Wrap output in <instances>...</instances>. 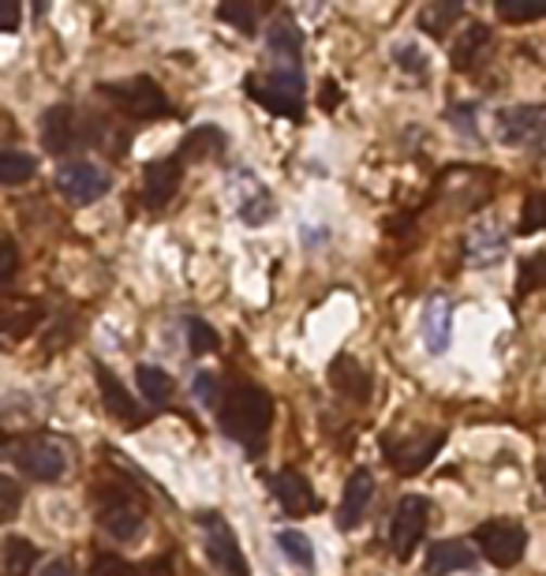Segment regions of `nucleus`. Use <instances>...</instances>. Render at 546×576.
I'll return each instance as SVG.
<instances>
[{"instance_id":"obj_34","label":"nucleus","mask_w":546,"mask_h":576,"mask_svg":"<svg viewBox=\"0 0 546 576\" xmlns=\"http://www.w3.org/2000/svg\"><path fill=\"white\" fill-rule=\"evenodd\" d=\"M191 393H195V401L203 404V409H217V412H221L225 389H221V378H217L214 371H199L195 383H191Z\"/></svg>"},{"instance_id":"obj_26","label":"nucleus","mask_w":546,"mask_h":576,"mask_svg":"<svg viewBox=\"0 0 546 576\" xmlns=\"http://www.w3.org/2000/svg\"><path fill=\"white\" fill-rule=\"evenodd\" d=\"M136 386H139L142 401H147L150 409H165V404L173 401V393H176V383H173V378L165 375L162 367H150V363L136 367Z\"/></svg>"},{"instance_id":"obj_19","label":"nucleus","mask_w":546,"mask_h":576,"mask_svg":"<svg viewBox=\"0 0 546 576\" xmlns=\"http://www.w3.org/2000/svg\"><path fill=\"white\" fill-rule=\"evenodd\" d=\"M475 562H479V554L465 543V539H442V543H434L431 550H427L423 573L427 576H453V573L475 569Z\"/></svg>"},{"instance_id":"obj_9","label":"nucleus","mask_w":546,"mask_h":576,"mask_svg":"<svg viewBox=\"0 0 546 576\" xmlns=\"http://www.w3.org/2000/svg\"><path fill=\"white\" fill-rule=\"evenodd\" d=\"M442 442H445L442 430H419V435H405V438H385L382 456L397 476H419V472L439 456Z\"/></svg>"},{"instance_id":"obj_30","label":"nucleus","mask_w":546,"mask_h":576,"mask_svg":"<svg viewBox=\"0 0 546 576\" xmlns=\"http://www.w3.org/2000/svg\"><path fill=\"white\" fill-rule=\"evenodd\" d=\"M237 214H240V222H243V225L258 228V225H266V222H274V217H277V202H274V195H270V191L258 188L255 195H251V199H243V202H240Z\"/></svg>"},{"instance_id":"obj_7","label":"nucleus","mask_w":546,"mask_h":576,"mask_svg":"<svg viewBox=\"0 0 546 576\" xmlns=\"http://www.w3.org/2000/svg\"><path fill=\"white\" fill-rule=\"evenodd\" d=\"M199 528H203V547L206 558L221 576H251L247 554L240 550L237 531L229 528L221 513H199Z\"/></svg>"},{"instance_id":"obj_4","label":"nucleus","mask_w":546,"mask_h":576,"mask_svg":"<svg viewBox=\"0 0 546 576\" xmlns=\"http://www.w3.org/2000/svg\"><path fill=\"white\" fill-rule=\"evenodd\" d=\"M94 516L113 539L131 543V539H139L142 524H147V505L131 487L109 483V487L94 490Z\"/></svg>"},{"instance_id":"obj_23","label":"nucleus","mask_w":546,"mask_h":576,"mask_svg":"<svg viewBox=\"0 0 546 576\" xmlns=\"http://www.w3.org/2000/svg\"><path fill=\"white\" fill-rule=\"evenodd\" d=\"M486 46H491V27H486V23H468V27L457 34V41H453V67H457V72H472L479 64V57L486 53Z\"/></svg>"},{"instance_id":"obj_36","label":"nucleus","mask_w":546,"mask_h":576,"mask_svg":"<svg viewBox=\"0 0 546 576\" xmlns=\"http://www.w3.org/2000/svg\"><path fill=\"white\" fill-rule=\"evenodd\" d=\"M20 505H23L20 479H15V476H0V521L12 524L15 516H20Z\"/></svg>"},{"instance_id":"obj_5","label":"nucleus","mask_w":546,"mask_h":576,"mask_svg":"<svg viewBox=\"0 0 546 576\" xmlns=\"http://www.w3.org/2000/svg\"><path fill=\"white\" fill-rule=\"evenodd\" d=\"M4 456L35 483H61L68 472V449L46 435H23V438H8Z\"/></svg>"},{"instance_id":"obj_27","label":"nucleus","mask_w":546,"mask_h":576,"mask_svg":"<svg viewBox=\"0 0 546 576\" xmlns=\"http://www.w3.org/2000/svg\"><path fill=\"white\" fill-rule=\"evenodd\" d=\"M38 547L27 536H8L4 539V576H30L38 565Z\"/></svg>"},{"instance_id":"obj_32","label":"nucleus","mask_w":546,"mask_h":576,"mask_svg":"<svg viewBox=\"0 0 546 576\" xmlns=\"http://www.w3.org/2000/svg\"><path fill=\"white\" fill-rule=\"evenodd\" d=\"M183 337H188L191 355H206V352H214L217 345H221L217 329L209 326V322H203V318H188V322H183Z\"/></svg>"},{"instance_id":"obj_44","label":"nucleus","mask_w":546,"mask_h":576,"mask_svg":"<svg viewBox=\"0 0 546 576\" xmlns=\"http://www.w3.org/2000/svg\"><path fill=\"white\" fill-rule=\"evenodd\" d=\"M338 101H341L338 83H330V79H326V87H322V109H338Z\"/></svg>"},{"instance_id":"obj_18","label":"nucleus","mask_w":546,"mask_h":576,"mask_svg":"<svg viewBox=\"0 0 546 576\" xmlns=\"http://www.w3.org/2000/svg\"><path fill=\"white\" fill-rule=\"evenodd\" d=\"M266 53H274L281 67H292V72H304L300 61H304V34L292 23V15H277L270 23V30H266Z\"/></svg>"},{"instance_id":"obj_31","label":"nucleus","mask_w":546,"mask_h":576,"mask_svg":"<svg viewBox=\"0 0 546 576\" xmlns=\"http://www.w3.org/2000/svg\"><path fill=\"white\" fill-rule=\"evenodd\" d=\"M546 288V251H535L520 262V281H517V296H532Z\"/></svg>"},{"instance_id":"obj_45","label":"nucleus","mask_w":546,"mask_h":576,"mask_svg":"<svg viewBox=\"0 0 546 576\" xmlns=\"http://www.w3.org/2000/svg\"><path fill=\"white\" fill-rule=\"evenodd\" d=\"M38 576H75V573H72V565H68V562H61V558H56V562H49Z\"/></svg>"},{"instance_id":"obj_20","label":"nucleus","mask_w":546,"mask_h":576,"mask_svg":"<svg viewBox=\"0 0 546 576\" xmlns=\"http://www.w3.org/2000/svg\"><path fill=\"white\" fill-rule=\"evenodd\" d=\"M423 345L434 355H442L453 341V300L449 296H431L423 308Z\"/></svg>"},{"instance_id":"obj_10","label":"nucleus","mask_w":546,"mask_h":576,"mask_svg":"<svg viewBox=\"0 0 546 576\" xmlns=\"http://www.w3.org/2000/svg\"><path fill=\"white\" fill-rule=\"evenodd\" d=\"M53 180H56V191L68 195L72 202H98V199H105L109 188H113L109 168H102L98 161H90V158L64 161V165L56 168Z\"/></svg>"},{"instance_id":"obj_42","label":"nucleus","mask_w":546,"mask_h":576,"mask_svg":"<svg viewBox=\"0 0 546 576\" xmlns=\"http://www.w3.org/2000/svg\"><path fill=\"white\" fill-rule=\"evenodd\" d=\"M139 576H176V569H173V558H169V554L147 558V562L139 565Z\"/></svg>"},{"instance_id":"obj_15","label":"nucleus","mask_w":546,"mask_h":576,"mask_svg":"<svg viewBox=\"0 0 546 576\" xmlns=\"http://www.w3.org/2000/svg\"><path fill=\"white\" fill-rule=\"evenodd\" d=\"M326 383H330L333 393L352 404H367L371 401V389H374L371 371H367L359 360H352V355H338V360L326 367Z\"/></svg>"},{"instance_id":"obj_1","label":"nucleus","mask_w":546,"mask_h":576,"mask_svg":"<svg viewBox=\"0 0 546 576\" xmlns=\"http://www.w3.org/2000/svg\"><path fill=\"white\" fill-rule=\"evenodd\" d=\"M217 420H221L225 435L247 446V453H258L263 438L270 435V427H274V397L266 393L263 386L240 378V383H232L229 389H225V401H221Z\"/></svg>"},{"instance_id":"obj_25","label":"nucleus","mask_w":546,"mask_h":576,"mask_svg":"<svg viewBox=\"0 0 546 576\" xmlns=\"http://www.w3.org/2000/svg\"><path fill=\"white\" fill-rule=\"evenodd\" d=\"M221 154H225V132L203 124V128L188 132V139L180 142V154L176 158L188 165V161H209V158H221Z\"/></svg>"},{"instance_id":"obj_28","label":"nucleus","mask_w":546,"mask_h":576,"mask_svg":"<svg viewBox=\"0 0 546 576\" xmlns=\"http://www.w3.org/2000/svg\"><path fill=\"white\" fill-rule=\"evenodd\" d=\"M35 173H38V161L30 154H23V150H4V154H0V184H4V188H20V184H27Z\"/></svg>"},{"instance_id":"obj_11","label":"nucleus","mask_w":546,"mask_h":576,"mask_svg":"<svg viewBox=\"0 0 546 576\" xmlns=\"http://www.w3.org/2000/svg\"><path fill=\"white\" fill-rule=\"evenodd\" d=\"M427 524H431V502L419 494L401 498L397 513H393V521H390V550L401 562H408V558L416 554L419 539L427 536Z\"/></svg>"},{"instance_id":"obj_6","label":"nucleus","mask_w":546,"mask_h":576,"mask_svg":"<svg viewBox=\"0 0 546 576\" xmlns=\"http://www.w3.org/2000/svg\"><path fill=\"white\" fill-rule=\"evenodd\" d=\"M102 98L113 101L116 113L131 116V121H157V116H169L173 105L165 98V90L157 87L150 75H131L120 83H102Z\"/></svg>"},{"instance_id":"obj_39","label":"nucleus","mask_w":546,"mask_h":576,"mask_svg":"<svg viewBox=\"0 0 546 576\" xmlns=\"http://www.w3.org/2000/svg\"><path fill=\"white\" fill-rule=\"evenodd\" d=\"M90 576H139V565L124 562L120 554H98L90 565Z\"/></svg>"},{"instance_id":"obj_29","label":"nucleus","mask_w":546,"mask_h":576,"mask_svg":"<svg viewBox=\"0 0 546 576\" xmlns=\"http://www.w3.org/2000/svg\"><path fill=\"white\" fill-rule=\"evenodd\" d=\"M277 547H281V554L289 558L292 565H300V569H315V547H310V539L304 536V531L296 528H284L277 531Z\"/></svg>"},{"instance_id":"obj_33","label":"nucleus","mask_w":546,"mask_h":576,"mask_svg":"<svg viewBox=\"0 0 546 576\" xmlns=\"http://www.w3.org/2000/svg\"><path fill=\"white\" fill-rule=\"evenodd\" d=\"M217 20L229 23V27H237L240 34H255L258 30V12L251 4H237V0H229V4L217 8Z\"/></svg>"},{"instance_id":"obj_2","label":"nucleus","mask_w":546,"mask_h":576,"mask_svg":"<svg viewBox=\"0 0 546 576\" xmlns=\"http://www.w3.org/2000/svg\"><path fill=\"white\" fill-rule=\"evenodd\" d=\"M243 90L266 113L284 116V121H304V72L274 67L270 75H247Z\"/></svg>"},{"instance_id":"obj_35","label":"nucleus","mask_w":546,"mask_h":576,"mask_svg":"<svg viewBox=\"0 0 546 576\" xmlns=\"http://www.w3.org/2000/svg\"><path fill=\"white\" fill-rule=\"evenodd\" d=\"M546 228V191H532L524 199V210H520V233L532 236Z\"/></svg>"},{"instance_id":"obj_40","label":"nucleus","mask_w":546,"mask_h":576,"mask_svg":"<svg viewBox=\"0 0 546 576\" xmlns=\"http://www.w3.org/2000/svg\"><path fill=\"white\" fill-rule=\"evenodd\" d=\"M0 251H4V270H0V281L12 285L15 274H20V248H15L12 236H4V240H0Z\"/></svg>"},{"instance_id":"obj_22","label":"nucleus","mask_w":546,"mask_h":576,"mask_svg":"<svg viewBox=\"0 0 546 576\" xmlns=\"http://www.w3.org/2000/svg\"><path fill=\"white\" fill-rule=\"evenodd\" d=\"M460 15H465V8H460L457 0H431V4H423L416 12V27L423 34H431L434 41H445Z\"/></svg>"},{"instance_id":"obj_14","label":"nucleus","mask_w":546,"mask_h":576,"mask_svg":"<svg viewBox=\"0 0 546 576\" xmlns=\"http://www.w3.org/2000/svg\"><path fill=\"white\" fill-rule=\"evenodd\" d=\"M94 375H98V393H102V404H105L109 416L120 423V427L139 430L142 423H147V412L139 409L136 397H131L128 389H124V383L113 375V371L105 367V363H94Z\"/></svg>"},{"instance_id":"obj_24","label":"nucleus","mask_w":546,"mask_h":576,"mask_svg":"<svg viewBox=\"0 0 546 576\" xmlns=\"http://www.w3.org/2000/svg\"><path fill=\"white\" fill-rule=\"evenodd\" d=\"M465 255L472 266H494V262L506 259V233H498V228H479L465 240Z\"/></svg>"},{"instance_id":"obj_21","label":"nucleus","mask_w":546,"mask_h":576,"mask_svg":"<svg viewBox=\"0 0 546 576\" xmlns=\"http://www.w3.org/2000/svg\"><path fill=\"white\" fill-rule=\"evenodd\" d=\"M0 318H4L8 341H23V337H27L30 329H38V322L46 318V303L30 300V296H4Z\"/></svg>"},{"instance_id":"obj_37","label":"nucleus","mask_w":546,"mask_h":576,"mask_svg":"<svg viewBox=\"0 0 546 576\" xmlns=\"http://www.w3.org/2000/svg\"><path fill=\"white\" fill-rule=\"evenodd\" d=\"M498 15L506 23H535L546 20V4H517V0H498Z\"/></svg>"},{"instance_id":"obj_12","label":"nucleus","mask_w":546,"mask_h":576,"mask_svg":"<svg viewBox=\"0 0 546 576\" xmlns=\"http://www.w3.org/2000/svg\"><path fill=\"white\" fill-rule=\"evenodd\" d=\"M498 139L506 147H539L546 142V105H512L498 113Z\"/></svg>"},{"instance_id":"obj_8","label":"nucleus","mask_w":546,"mask_h":576,"mask_svg":"<svg viewBox=\"0 0 546 576\" xmlns=\"http://www.w3.org/2000/svg\"><path fill=\"white\" fill-rule=\"evenodd\" d=\"M472 539H475L479 554H483L491 565H498V569L517 565L528 550V531L520 528L517 521H483L472 531Z\"/></svg>"},{"instance_id":"obj_41","label":"nucleus","mask_w":546,"mask_h":576,"mask_svg":"<svg viewBox=\"0 0 546 576\" xmlns=\"http://www.w3.org/2000/svg\"><path fill=\"white\" fill-rule=\"evenodd\" d=\"M453 121V128H460L465 135H479L475 132V124H472V116H475V105H453L449 113H445Z\"/></svg>"},{"instance_id":"obj_16","label":"nucleus","mask_w":546,"mask_h":576,"mask_svg":"<svg viewBox=\"0 0 546 576\" xmlns=\"http://www.w3.org/2000/svg\"><path fill=\"white\" fill-rule=\"evenodd\" d=\"M274 498L281 502V510L289 513V516H307V513H315V505H318V498H315V487L307 483L304 472H296V468H281L274 476Z\"/></svg>"},{"instance_id":"obj_3","label":"nucleus","mask_w":546,"mask_h":576,"mask_svg":"<svg viewBox=\"0 0 546 576\" xmlns=\"http://www.w3.org/2000/svg\"><path fill=\"white\" fill-rule=\"evenodd\" d=\"M105 124L98 116H79L72 105H53L41 116V147L53 158H68L82 142H102Z\"/></svg>"},{"instance_id":"obj_17","label":"nucleus","mask_w":546,"mask_h":576,"mask_svg":"<svg viewBox=\"0 0 546 576\" xmlns=\"http://www.w3.org/2000/svg\"><path fill=\"white\" fill-rule=\"evenodd\" d=\"M371 498H374V479L367 468H356L344 483V494H341V510H338V524L344 531L359 528L364 524L367 510H371Z\"/></svg>"},{"instance_id":"obj_43","label":"nucleus","mask_w":546,"mask_h":576,"mask_svg":"<svg viewBox=\"0 0 546 576\" xmlns=\"http://www.w3.org/2000/svg\"><path fill=\"white\" fill-rule=\"evenodd\" d=\"M20 30V4H4V34Z\"/></svg>"},{"instance_id":"obj_13","label":"nucleus","mask_w":546,"mask_h":576,"mask_svg":"<svg viewBox=\"0 0 546 576\" xmlns=\"http://www.w3.org/2000/svg\"><path fill=\"white\" fill-rule=\"evenodd\" d=\"M180 180H183V161L180 158L150 161V165L142 168V206H147L150 214L169 210V202L176 199V191H180Z\"/></svg>"},{"instance_id":"obj_38","label":"nucleus","mask_w":546,"mask_h":576,"mask_svg":"<svg viewBox=\"0 0 546 576\" xmlns=\"http://www.w3.org/2000/svg\"><path fill=\"white\" fill-rule=\"evenodd\" d=\"M393 61H397L401 72H408V75H423L427 67H431V57H427L423 49L416 46V41H405V46H397Z\"/></svg>"}]
</instances>
